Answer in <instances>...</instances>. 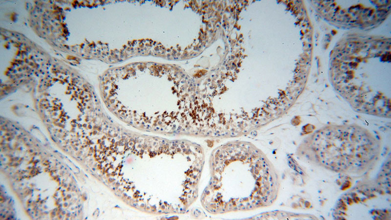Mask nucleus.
Returning <instances> with one entry per match:
<instances>
[{"label": "nucleus", "mask_w": 391, "mask_h": 220, "mask_svg": "<svg viewBox=\"0 0 391 220\" xmlns=\"http://www.w3.org/2000/svg\"><path fill=\"white\" fill-rule=\"evenodd\" d=\"M313 155L320 165L338 173L361 174L375 164L379 141L368 130L356 125L328 126L310 140Z\"/></svg>", "instance_id": "obj_2"}, {"label": "nucleus", "mask_w": 391, "mask_h": 220, "mask_svg": "<svg viewBox=\"0 0 391 220\" xmlns=\"http://www.w3.org/2000/svg\"><path fill=\"white\" fill-rule=\"evenodd\" d=\"M279 188L277 173L258 149L232 142L213 153L211 177L201 201L213 214L249 211L271 205Z\"/></svg>", "instance_id": "obj_1"}]
</instances>
